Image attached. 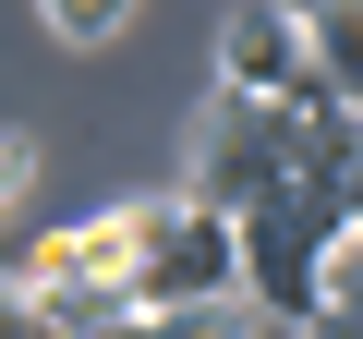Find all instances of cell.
Wrapping results in <instances>:
<instances>
[{"label": "cell", "instance_id": "11", "mask_svg": "<svg viewBox=\"0 0 363 339\" xmlns=\"http://www.w3.org/2000/svg\"><path fill=\"white\" fill-rule=\"evenodd\" d=\"M339 206H351V230H363V157H351V182H339Z\"/></svg>", "mask_w": 363, "mask_h": 339}, {"label": "cell", "instance_id": "7", "mask_svg": "<svg viewBox=\"0 0 363 339\" xmlns=\"http://www.w3.org/2000/svg\"><path fill=\"white\" fill-rule=\"evenodd\" d=\"M303 25H315V73L363 97V0H303Z\"/></svg>", "mask_w": 363, "mask_h": 339}, {"label": "cell", "instance_id": "10", "mask_svg": "<svg viewBox=\"0 0 363 339\" xmlns=\"http://www.w3.org/2000/svg\"><path fill=\"white\" fill-rule=\"evenodd\" d=\"M0 194H13V206L37 194V133H13V145H0Z\"/></svg>", "mask_w": 363, "mask_h": 339}, {"label": "cell", "instance_id": "2", "mask_svg": "<svg viewBox=\"0 0 363 339\" xmlns=\"http://www.w3.org/2000/svg\"><path fill=\"white\" fill-rule=\"evenodd\" d=\"M279 182H303V109H291V97H242V85H218L206 121H194V194L242 218V206H267Z\"/></svg>", "mask_w": 363, "mask_h": 339}, {"label": "cell", "instance_id": "6", "mask_svg": "<svg viewBox=\"0 0 363 339\" xmlns=\"http://www.w3.org/2000/svg\"><path fill=\"white\" fill-rule=\"evenodd\" d=\"M13 315H37V327H133L145 291H133V279H49V267H13Z\"/></svg>", "mask_w": 363, "mask_h": 339}, {"label": "cell", "instance_id": "9", "mask_svg": "<svg viewBox=\"0 0 363 339\" xmlns=\"http://www.w3.org/2000/svg\"><path fill=\"white\" fill-rule=\"evenodd\" d=\"M327 327H363V230H339L327 255Z\"/></svg>", "mask_w": 363, "mask_h": 339}, {"label": "cell", "instance_id": "3", "mask_svg": "<svg viewBox=\"0 0 363 339\" xmlns=\"http://www.w3.org/2000/svg\"><path fill=\"white\" fill-rule=\"evenodd\" d=\"M133 291H145V315H218V303L242 291V218L206 206L194 182L157 194V230H145V255H133Z\"/></svg>", "mask_w": 363, "mask_h": 339}, {"label": "cell", "instance_id": "5", "mask_svg": "<svg viewBox=\"0 0 363 339\" xmlns=\"http://www.w3.org/2000/svg\"><path fill=\"white\" fill-rule=\"evenodd\" d=\"M145 230H157V194L97 206V218H85V230H61V243H25V267H49V279H133Z\"/></svg>", "mask_w": 363, "mask_h": 339}, {"label": "cell", "instance_id": "8", "mask_svg": "<svg viewBox=\"0 0 363 339\" xmlns=\"http://www.w3.org/2000/svg\"><path fill=\"white\" fill-rule=\"evenodd\" d=\"M37 13H49V37H61V49H109V37L133 25V0H37Z\"/></svg>", "mask_w": 363, "mask_h": 339}, {"label": "cell", "instance_id": "4", "mask_svg": "<svg viewBox=\"0 0 363 339\" xmlns=\"http://www.w3.org/2000/svg\"><path fill=\"white\" fill-rule=\"evenodd\" d=\"M218 85H242V97H303V85H315L303 0H242V13L218 25Z\"/></svg>", "mask_w": 363, "mask_h": 339}, {"label": "cell", "instance_id": "1", "mask_svg": "<svg viewBox=\"0 0 363 339\" xmlns=\"http://www.w3.org/2000/svg\"><path fill=\"white\" fill-rule=\"evenodd\" d=\"M339 230H351V206H339V182H279L267 206H242V291L267 303V315H291V327H327V255H339Z\"/></svg>", "mask_w": 363, "mask_h": 339}]
</instances>
